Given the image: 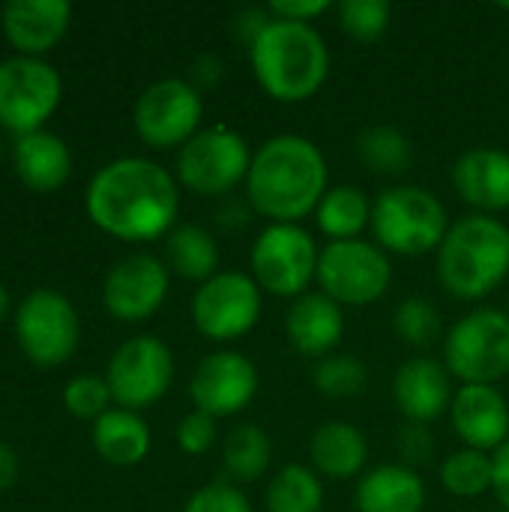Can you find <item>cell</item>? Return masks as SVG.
<instances>
[{
    "mask_svg": "<svg viewBox=\"0 0 509 512\" xmlns=\"http://www.w3.org/2000/svg\"><path fill=\"white\" fill-rule=\"evenodd\" d=\"M177 210V177L144 156H120L102 165L87 186L90 219L120 240L138 243L171 234Z\"/></svg>",
    "mask_w": 509,
    "mask_h": 512,
    "instance_id": "cell-1",
    "label": "cell"
},
{
    "mask_svg": "<svg viewBox=\"0 0 509 512\" xmlns=\"http://www.w3.org/2000/svg\"><path fill=\"white\" fill-rule=\"evenodd\" d=\"M246 201L267 222L300 225L312 216L330 189V168L321 147L297 132L267 138L246 177Z\"/></svg>",
    "mask_w": 509,
    "mask_h": 512,
    "instance_id": "cell-2",
    "label": "cell"
},
{
    "mask_svg": "<svg viewBox=\"0 0 509 512\" xmlns=\"http://www.w3.org/2000/svg\"><path fill=\"white\" fill-rule=\"evenodd\" d=\"M249 63L258 87L285 105L312 99L330 75V48L315 24L282 21L270 24L249 45Z\"/></svg>",
    "mask_w": 509,
    "mask_h": 512,
    "instance_id": "cell-3",
    "label": "cell"
},
{
    "mask_svg": "<svg viewBox=\"0 0 509 512\" xmlns=\"http://www.w3.org/2000/svg\"><path fill=\"white\" fill-rule=\"evenodd\" d=\"M509 276V228L486 213L450 225L438 249V279L456 300H483Z\"/></svg>",
    "mask_w": 509,
    "mask_h": 512,
    "instance_id": "cell-4",
    "label": "cell"
},
{
    "mask_svg": "<svg viewBox=\"0 0 509 512\" xmlns=\"http://www.w3.org/2000/svg\"><path fill=\"white\" fill-rule=\"evenodd\" d=\"M450 219L444 204L423 186L399 183L378 192L372 201V234L387 255H426L438 252Z\"/></svg>",
    "mask_w": 509,
    "mask_h": 512,
    "instance_id": "cell-5",
    "label": "cell"
},
{
    "mask_svg": "<svg viewBox=\"0 0 509 512\" xmlns=\"http://www.w3.org/2000/svg\"><path fill=\"white\" fill-rule=\"evenodd\" d=\"M318 258L321 249L303 225L267 222L252 243V279L264 294L297 300L318 282Z\"/></svg>",
    "mask_w": 509,
    "mask_h": 512,
    "instance_id": "cell-6",
    "label": "cell"
},
{
    "mask_svg": "<svg viewBox=\"0 0 509 512\" xmlns=\"http://www.w3.org/2000/svg\"><path fill=\"white\" fill-rule=\"evenodd\" d=\"M444 366L462 384H498L509 375V312L474 309L444 336Z\"/></svg>",
    "mask_w": 509,
    "mask_h": 512,
    "instance_id": "cell-7",
    "label": "cell"
},
{
    "mask_svg": "<svg viewBox=\"0 0 509 512\" xmlns=\"http://www.w3.org/2000/svg\"><path fill=\"white\" fill-rule=\"evenodd\" d=\"M393 282L390 255L372 240H333L318 258V288L345 306H369L387 294Z\"/></svg>",
    "mask_w": 509,
    "mask_h": 512,
    "instance_id": "cell-8",
    "label": "cell"
},
{
    "mask_svg": "<svg viewBox=\"0 0 509 512\" xmlns=\"http://www.w3.org/2000/svg\"><path fill=\"white\" fill-rule=\"evenodd\" d=\"M252 165L249 141L231 126H207L177 153V180L198 195L216 198L246 183Z\"/></svg>",
    "mask_w": 509,
    "mask_h": 512,
    "instance_id": "cell-9",
    "label": "cell"
},
{
    "mask_svg": "<svg viewBox=\"0 0 509 512\" xmlns=\"http://www.w3.org/2000/svg\"><path fill=\"white\" fill-rule=\"evenodd\" d=\"M264 291L249 273L219 270L192 297V324L210 342H237L261 318Z\"/></svg>",
    "mask_w": 509,
    "mask_h": 512,
    "instance_id": "cell-10",
    "label": "cell"
},
{
    "mask_svg": "<svg viewBox=\"0 0 509 512\" xmlns=\"http://www.w3.org/2000/svg\"><path fill=\"white\" fill-rule=\"evenodd\" d=\"M60 72L33 54H12L0 60V126L15 135L42 129V120L60 105Z\"/></svg>",
    "mask_w": 509,
    "mask_h": 512,
    "instance_id": "cell-11",
    "label": "cell"
},
{
    "mask_svg": "<svg viewBox=\"0 0 509 512\" xmlns=\"http://www.w3.org/2000/svg\"><path fill=\"white\" fill-rule=\"evenodd\" d=\"M204 99L186 78H159L135 102V129L156 150L183 147L201 132Z\"/></svg>",
    "mask_w": 509,
    "mask_h": 512,
    "instance_id": "cell-12",
    "label": "cell"
},
{
    "mask_svg": "<svg viewBox=\"0 0 509 512\" xmlns=\"http://www.w3.org/2000/svg\"><path fill=\"white\" fill-rule=\"evenodd\" d=\"M105 381L120 408H147L168 393L174 381V354L156 336H132L111 354Z\"/></svg>",
    "mask_w": 509,
    "mask_h": 512,
    "instance_id": "cell-13",
    "label": "cell"
},
{
    "mask_svg": "<svg viewBox=\"0 0 509 512\" xmlns=\"http://www.w3.org/2000/svg\"><path fill=\"white\" fill-rule=\"evenodd\" d=\"M15 336L36 366H57L78 345V312L60 291L36 288L15 312Z\"/></svg>",
    "mask_w": 509,
    "mask_h": 512,
    "instance_id": "cell-14",
    "label": "cell"
},
{
    "mask_svg": "<svg viewBox=\"0 0 509 512\" xmlns=\"http://www.w3.org/2000/svg\"><path fill=\"white\" fill-rule=\"evenodd\" d=\"M258 393V369L240 351H213L207 354L189 381V396L195 411H204L216 420L240 414Z\"/></svg>",
    "mask_w": 509,
    "mask_h": 512,
    "instance_id": "cell-15",
    "label": "cell"
},
{
    "mask_svg": "<svg viewBox=\"0 0 509 512\" xmlns=\"http://www.w3.org/2000/svg\"><path fill=\"white\" fill-rule=\"evenodd\" d=\"M168 297V264L156 255L135 252L120 258L102 285V303L117 321H147Z\"/></svg>",
    "mask_w": 509,
    "mask_h": 512,
    "instance_id": "cell-16",
    "label": "cell"
},
{
    "mask_svg": "<svg viewBox=\"0 0 509 512\" xmlns=\"http://www.w3.org/2000/svg\"><path fill=\"white\" fill-rule=\"evenodd\" d=\"M450 420L471 450L495 456L509 441V405L492 384H462L453 396Z\"/></svg>",
    "mask_w": 509,
    "mask_h": 512,
    "instance_id": "cell-17",
    "label": "cell"
},
{
    "mask_svg": "<svg viewBox=\"0 0 509 512\" xmlns=\"http://www.w3.org/2000/svg\"><path fill=\"white\" fill-rule=\"evenodd\" d=\"M453 375L444 363L432 357H414L399 366L393 378V399L396 408L408 423L429 426L432 420L444 417L453 405Z\"/></svg>",
    "mask_w": 509,
    "mask_h": 512,
    "instance_id": "cell-18",
    "label": "cell"
},
{
    "mask_svg": "<svg viewBox=\"0 0 509 512\" xmlns=\"http://www.w3.org/2000/svg\"><path fill=\"white\" fill-rule=\"evenodd\" d=\"M342 333H345V312L324 291H309L291 300V309L285 312V336L297 354L324 360L339 348Z\"/></svg>",
    "mask_w": 509,
    "mask_h": 512,
    "instance_id": "cell-19",
    "label": "cell"
},
{
    "mask_svg": "<svg viewBox=\"0 0 509 512\" xmlns=\"http://www.w3.org/2000/svg\"><path fill=\"white\" fill-rule=\"evenodd\" d=\"M453 186L477 213L509 210V153L498 147H474L453 165Z\"/></svg>",
    "mask_w": 509,
    "mask_h": 512,
    "instance_id": "cell-20",
    "label": "cell"
},
{
    "mask_svg": "<svg viewBox=\"0 0 509 512\" xmlns=\"http://www.w3.org/2000/svg\"><path fill=\"white\" fill-rule=\"evenodd\" d=\"M69 0H6L3 3V33L21 51L39 57L51 48L69 27Z\"/></svg>",
    "mask_w": 509,
    "mask_h": 512,
    "instance_id": "cell-21",
    "label": "cell"
},
{
    "mask_svg": "<svg viewBox=\"0 0 509 512\" xmlns=\"http://www.w3.org/2000/svg\"><path fill=\"white\" fill-rule=\"evenodd\" d=\"M357 512H423L426 486L408 465H381L357 483Z\"/></svg>",
    "mask_w": 509,
    "mask_h": 512,
    "instance_id": "cell-22",
    "label": "cell"
},
{
    "mask_svg": "<svg viewBox=\"0 0 509 512\" xmlns=\"http://www.w3.org/2000/svg\"><path fill=\"white\" fill-rule=\"evenodd\" d=\"M309 459H312L315 474L330 477V480H351L363 474L369 462V444L354 423L330 420L312 432Z\"/></svg>",
    "mask_w": 509,
    "mask_h": 512,
    "instance_id": "cell-23",
    "label": "cell"
},
{
    "mask_svg": "<svg viewBox=\"0 0 509 512\" xmlns=\"http://www.w3.org/2000/svg\"><path fill=\"white\" fill-rule=\"evenodd\" d=\"M12 159H15L21 180L39 192H51V189L63 186L69 177V168H72V153H69L66 141L45 129L18 135L15 147H12Z\"/></svg>",
    "mask_w": 509,
    "mask_h": 512,
    "instance_id": "cell-24",
    "label": "cell"
},
{
    "mask_svg": "<svg viewBox=\"0 0 509 512\" xmlns=\"http://www.w3.org/2000/svg\"><path fill=\"white\" fill-rule=\"evenodd\" d=\"M93 447L111 465H138L150 453V429L129 408H108L93 423Z\"/></svg>",
    "mask_w": 509,
    "mask_h": 512,
    "instance_id": "cell-25",
    "label": "cell"
},
{
    "mask_svg": "<svg viewBox=\"0 0 509 512\" xmlns=\"http://www.w3.org/2000/svg\"><path fill=\"white\" fill-rule=\"evenodd\" d=\"M318 231L333 240H357L372 225V201L360 186H330L315 210Z\"/></svg>",
    "mask_w": 509,
    "mask_h": 512,
    "instance_id": "cell-26",
    "label": "cell"
},
{
    "mask_svg": "<svg viewBox=\"0 0 509 512\" xmlns=\"http://www.w3.org/2000/svg\"><path fill=\"white\" fill-rule=\"evenodd\" d=\"M165 258L168 267L189 282H207L219 273V243L201 225L174 228L165 240Z\"/></svg>",
    "mask_w": 509,
    "mask_h": 512,
    "instance_id": "cell-27",
    "label": "cell"
},
{
    "mask_svg": "<svg viewBox=\"0 0 509 512\" xmlns=\"http://www.w3.org/2000/svg\"><path fill=\"white\" fill-rule=\"evenodd\" d=\"M357 156L372 174L399 177V174H405L411 168L414 147H411V138L402 129H396L390 123H375V126H366L357 135Z\"/></svg>",
    "mask_w": 509,
    "mask_h": 512,
    "instance_id": "cell-28",
    "label": "cell"
},
{
    "mask_svg": "<svg viewBox=\"0 0 509 512\" xmlns=\"http://www.w3.org/2000/svg\"><path fill=\"white\" fill-rule=\"evenodd\" d=\"M267 512H324V486L306 465L279 468L264 492Z\"/></svg>",
    "mask_w": 509,
    "mask_h": 512,
    "instance_id": "cell-29",
    "label": "cell"
},
{
    "mask_svg": "<svg viewBox=\"0 0 509 512\" xmlns=\"http://www.w3.org/2000/svg\"><path fill=\"white\" fill-rule=\"evenodd\" d=\"M273 459V444L267 438V432L255 423H243L237 429L228 432L225 444H222V462L231 480L240 483H252L258 477L267 474Z\"/></svg>",
    "mask_w": 509,
    "mask_h": 512,
    "instance_id": "cell-30",
    "label": "cell"
},
{
    "mask_svg": "<svg viewBox=\"0 0 509 512\" xmlns=\"http://www.w3.org/2000/svg\"><path fill=\"white\" fill-rule=\"evenodd\" d=\"M441 486L456 498H480L495 489V456L462 447L441 462Z\"/></svg>",
    "mask_w": 509,
    "mask_h": 512,
    "instance_id": "cell-31",
    "label": "cell"
},
{
    "mask_svg": "<svg viewBox=\"0 0 509 512\" xmlns=\"http://www.w3.org/2000/svg\"><path fill=\"white\" fill-rule=\"evenodd\" d=\"M366 381H369V372L354 354L333 351L324 360H318L312 369L315 390L330 396V399H351V396L366 390Z\"/></svg>",
    "mask_w": 509,
    "mask_h": 512,
    "instance_id": "cell-32",
    "label": "cell"
},
{
    "mask_svg": "<svg viewBox=\"0 0 509 512\" xmlns=\"http://www.w3.org/2000/svg\"><path fill=\"white\" fill-rule=\"evenodd\" d=\"M396 336L411 348H429L441 336V315L426 297H408L393 312Z\"/></svg>",
    "mask_w": 509,
    "mask_h": 512,
    "instance_id": "cell-33",
    "label": "cell"
},
{
    "mask_svg": "<svg viewBox=\"0 0 509 512\" xmlns=\"http://www.w3.org/2000/svg\"><path fill=\"white\" fill-rule=\"evenodd\" d=\"M342 30L357 42H375L387 33L393 6L384 0H345L336 6Z\"/></svg>",
    "mask_w": 509,
    "mask_h": 512,
    "instance_id": "cell-34",
    "label": "cell"
},
{
    "mask_svg": "<svg viewBox=\"0 0 509 512\" xmlns=\"http://www.w3.org/2000/svg\"><path fill=\"white\" fill-rule=\"evenodd\" d=\"M111 387L105 378L99 375H75L66 387H63V405L69 408V414L81 417V420H99L108 405H111Z\"/></svg>",
    "mask_w": 509,
    "mask_h": 512,
    "instance_id": "cell-35",
    "label": "cell"
},
{
    "mask_svg": "<svg viewBox=\"0 0 509 512\" xmlns=\"http://www.w3.org/2000/svg\"><path fill=\"white\" fill-rule=\"evenodd\" d=\"M183 512H252V504L234 483H210L186 501Z\"/></svg>",
    "mask_w": 509,
    "mask_h": 512,
    "instance_id": "cell-36",
    "label": "cell"
},
{
    "mask_svg": "<svg viewBox=\"0 0 509 512\" xmlns=\"http://www.w3.org/2000/svg\"><path fill=\"white\" fill-rule=\"evenodd\" d=\"M177 447L189 456H204L216 447V417L204 411H189L177 423Z\"/></svg>",
    "mask_w": 509,
    "mask_h": 512,
    "instance_id": "cell-37",
    "label": "cell"
},
{
    "mask_svg": "<svg viewBox=\"0 0 509 512\" xmlns=\"http://www.w3.org/2000/svg\"><path fill=\"white\" fill-rule=\"evenodd\" d=\"M399 453L408 462V468L429 462V456L435 453V441H432L429 429L426 426H417V423H408L399 432Z\"/></svg>",
    "mask_w": 509,
    "mask_h": 512,
    "instance_id": "cell-38",
    "label": "cell"
},
{
    "mask_svg": "<svg viewBox=\"0 0 509 512\" xmlns=\"http://www.w3.org/2000/svg\"><path fill=\"white\" fill-rule=\"evenodd\" d=\"M273 18L282 21H297V24H312L315 18H321L324 12L333 9L330 0H276L267 6Z\"/></svg>",
    "mask_w": 509,
    "mask_h": 512,
    "instance_id": "cell-39",
    "label": "cell"
},
{
    "mask_svg": "<svg viewBox=\"0 0 509 512\" xmlns=\"http://www.w3.org/2000/svg\"><path fill=\"white\" fill-rule=\"evenodd\" d=\"M267 24H270V9H243L234 15V36L240 42L252 45Z\"/></svg>",
    "mask_w": 509,
    "mask_h": 512,
    "instance_id": "cell-40",
    "label": "cell"
},
{
    "mask_svg": "<svg viewBox=\"0 0 509 512\" xmlns=\"http://www.w3.org/2000/svg\"><path fill=\"white\" fill-rule=\"evenodd\" d=\"M222 60L216 54H198L195 63H192V84L198 90H210L222 81Z\"/></svg>",
    "mask_w": 509,
    "mask_h": 512,
    "instance_id": "cell-41",
    "label": "cell"
},
{
    "mask_svg": "<svg viewBox=\"0 0 509 512\" xmlns=\"http://www.w3.org/2000/svg\"><path fill=\"white\" fill-rule=\"evenodd\" d=\"M495 498L509 512V441L495 453Z\"/></svg>",
    "mask_w": 509,
    "mask_h": 512,
    "instance_id": "cell-42",
    "label": "cell"
},
{
    "mask_svg": "<svg viewBox=\"0 0 509 512\" xmlns=\"http://www.w3.org/2000/svg\"><path fill=\"white\" fill-rule=\"evenodd\" d=\"M18 477V459L9 444L0 441V489H9Z\"/></svg>",
    "mask_w": 509,
    "mask_h": 512,
    "instance_id": "cell-43",
    "label": "cell"
},
{
    "mask_svg": "<svg viewBox=\"0 0 509 512\" xmlns=\"http://www.w3.org/2000/svg\"><path fill=\"white\" fill-rule=\"evenodd\" d=\"M6 312H9V294H6V288L0 285V321L6 318Z\"/></svg>",
    "mask_w": 509,
    "mask_h": 512,
    "instance_id": "cell-44",
    "label": "cell"
},
{
    "mask_svg": "<svg viewBox=\"0 0 509 512\" xmlns=\"http://www.w3.org/2000/svg\"><path fill=\"white\" fill-rule=\"evenodd\" d=\"M501 9H504V12H509V3H501Z\"/></svg>",
    "mask_w": 509,
    "mask_h": 512,
    "instance_id": "cell-45",
    "label": "cell"
},
{
    "mask_svg": "<svg viewBox=\"0 0 509 512\" xmlns=\"http://www.w3.org/2000/svg\"><path fill=\"white\" fill-rule=\"evenodd\" d=\"M0 156H3V141H0Z\"/></svg>",
    "mask_w": 509,
    "mask_h": 512,
    "instance_id": "cell-46",
    "label": "cell"
},
{
    "mask_svg": "<svg viewBox=\"0 0 509 512\" xmlns=\"http://www.w3.org/2000/svg\"><path fill=\"white\" fill-rule=\"evenodd\" d=\"M501 512H507V510H501Z\"/></svg>",
    "mask_w": 509,
    "mask_h": 512,
    "instance_id": "cell-47",
    "label": "cell"
},
{
    "mask_svg": "<svg viewBox=\"0 0 509 512\" xmlns=\"http://www.w3.org/2000/svg\"><path fill=\"white\" fill-rule=\"evenodd\" d=\"M507 312H509V309H507Z\"/></svg>",
    "mask_w": 509,
    "mask_h": 512,
    "instance_id": "cell-48",
    "label": "cell"
}]
</instances>
